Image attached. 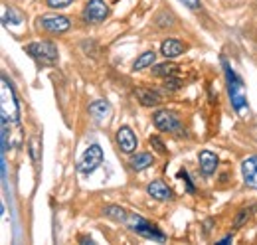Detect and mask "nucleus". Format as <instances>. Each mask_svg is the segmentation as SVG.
<instances>
[{
    "label": "nucleus",
    "mask_w": 257,
    "mask_h": 245,
    "mask_svg": "<svg viewBox=\"0 0 257 245\" xmlns=\"http://www.w3.org/2000/svg\"><path fill=\"white\" fill-rule=\"evenodd\" d=\"M222 63H224L225 69V77H227V89H229V99H231V105L237 113H243V109L247 107V97H245V91H243V81L235 75V71L229 67V63L222 58Z\"/></svg>",
    "instance_id": "nucleus-1"
},
{
    "label": "nucleus",
    "mask_w": 257,
    "mask_h": 245,
    "mask_svg": "<svg viewBox=\"0 0 257 245\" xmlns=\"http://www.w3.org/2000/svg\"><path fill=\"white\" fill-rule=\"evenodd\" d=\"M0 109H2V119H8L10 122L20 121V105L16 99V93L12 89L10 81L6 75H2V95H0Z\"/></svg>",
    "instance_id": "nucleus-2"
},
{
    "label": "nucleus",
    "mask_w": 257,
    "mask_h": 245,
    "mask_svg": "<svg viewBox=\"0 0 257 245\" xmlns=\"http://www.w3.org/2000/svg\"><path fill=\"white\" fill-rule=\"evenodd\" d=\"M123 223H125L127 227H131L133 231H137L139 235L147 237V239H153V241H164V233H162L155 223H151L149 219H145L143 215L127 212L125 219H123Z\"/></svg>",
    "instance_id": "nucleus-3"
},
{
    "label": "nucleus",
    "mask_w": 257,
    "mask_h": 245,
    "mask_svg": "<svg viewBox=\"0 0 257 245\" xmlns=\"http://www.w3.org/2000/svg\"><path fill=\"white\" fill-rule=\"evenodd\" d=\"M28 56L32 58L38 65H54L58 63V48L52 42H32L26 46Z\"/></svg>",
    "instance_id": "nucleus-4"
},
{
    "label": "nucleus",
    "mask_w": 257,
    "mask_h": 245,
    "mask_svg": "<svg viewBox=\"0 0 257 245\" xmlns=\"http://www.w3.org/2000/svg\"><path fill=\"white\" fill-rule=\"evenodd\" d=\"M101 164H103V151H101L99 145H91V147L83 153V156H81V160H79V164H77V170H79L83 176H87V174L95 172Z\"/></svg>",
    "instance_id": "nucleus-5"
},
{
    "label": "nucleus",
    "mask_w": 257,
    "mask_h": 245,
    "mask_svg": "<svg viewBox=\"0 0 257 245\" xmlns=\"http://www.w3.org/2000/svg\"><path fill=\"white\" fill-rule=\"evenodd\" d=\"M153 121H155V127H157L159 131L174 133V135H180V133H182V125L178 121V117H176L172 111H168V109L157 111L155 117H153Z\"/></svg>",
    "instance_id": "nucleus-6"
},
{
    "label": "nucleus",
    "mask_w": 257,
    "mask_h": 245,
    "mask_svg": "<svg viewBox=\"0 0 257 245\" xmlns=\"http://www.w3.org/2000/svg\"><path fill=\"white\" fill-rule=\"evenodd\" d=\"M40 26L44 30H48L50 34H64L71 28V22L69 18L65 16H58V14H48V16H42L40 18Z\"/></svg>",
    "instance_id": "nucleus-7"
},
{
    "label": "nucleus",
    "mask_w": 257,
    "mask_h": 245,
    "mask_svg": "<svg viewBox=\"0 0 257 245\" xmlns=\"http://www.w3.org/2000/svg\"><path fill=\"white\" fill-rule=\"evenodd\" d=\"M109 16V6L103 0H89L83 10V20L85 22H103Z\"/></svg>",
    "instance_id": "nucleus-8"
},
{
    "label": "nucleus",
    "mask_w": 257,
    "mask_h": 245,
    "mask_svg": "<svg viewBox=\"0 0 257 245\" xmlns=\"http://www.w3.org/2000/svg\"><path fill=\"white\" fill-rule=\"evenodd\" d=\"M117 145L121 147V151L123 153H135L137 151V137H135V133L128 129V127H121L119 131H117Z\"/></svg>",
    "instance_id": "nucleus-9"
},
{
    "label": "nucleus",
    "mask_w": 257,
    "mask_h": 245,
    "mask_svg": "<svg viewBox=\"0 0 257 245\" xmlns=\"http://www.w3.org/2000/svg\"><path fill=\"white\" fill-rule=\"evenodd\" d=\"M241 174H243V180L247 186L257 188V154L255 156H247L241 162Z\"/></svg>",
    "instance_id": "nucleus-10"
},
{
    "label": "nucleus",
    "mask_w": 257,
    "mask_h": 245,
    "mask_svg": "<svg viewBox=\"0 0 257 245\" xmlns=\"http://www.w3.org/2000/svg\"><path fill=\"white\" fill-rule=\"evenodd\" d=\"M184 50H186V46L180 42V40H174V38H168V40H164L161 46V52L164 58H178L180 54H184Z\"/></svg>",
    "instance_id": "nucleus-11"
},
{
    "label": "nucleus",
    "mask_w": 257,
    "mask_h": 245,
    "mask_svg": "<svg viewBox=\"0 0 257 245\" xmlns=\"http://www.w3.org/2000/svg\"><path fill=\"white\" fill-rule=\"evenodd\" d=\"M216 166H218V156L210 151H202L200 153V170L204 176H212L216 172Z\"/></svg>",
    "instance_id": "nucleus-12"
},
{
    "label": "nucleus",
    "mask_w": 257,
    "mask_h": 245,
    "mask_svg": "<svg viewBox=\"0 0 257 245\" xmlns=\"http://www.w3.org/2000/svg\"><path fill=\"white\" fill-rule=\"evenodd\" d=\"M147 192L149 196H153L155 200H170L172 198V190L162 182V180H155L147 186Z\"/></svg>",
    "instance_id": "nucleus-13"
},
{
    "label": "nucleus",
    "mask_w": 257,
    "mask_h": 245,
    "mask_svg": "<svg viewBox=\"0 0 257 245\" xmlns=\"http://www.w3.org/2000/svg\"><path fill=\"white\" fill-rule=\"evenodd\" d=\"M137 97H139V101L145 105V107H155V105H159L162 103V97L161 93H157L155 89H147V87H139L137 89Z\"/></svg>",
    "instance_id": "nucleus-14"
},
{
    "label": "nucleus",
    "mask_w": 257,
    "mask_h": 245,
    "mask_svg": "<svg viewBox=\"0 0 257 245\" xmlns=\"http://www.w3.org/2000/svg\"><path fill=\"white\" fill-rule=\"evenodd\" d=\"M89 113L93 115L95 121H103V119L111 113V105H109L107 101H93V103L89 105Z\"/></svg>",
    "instance_id": "nucleus-15"
},
{
    "label": "nucleus",
    "mask_w": 257,
    "mask_h": 245,
    "mask_svg": "<svg viewBox=\"0 0 257 245\" xmlns=\"http://www.w3.org/2000/svg\"><path fill=\"white\" fill-rule=\"evenodd\" d=\"M151 164H153V154H149V153H139L137 156L131 158V168L137 170V172L149 168Z\"/></svg>",
    "instance_id": "nucleus-16"
},
{
    "label": "nucleus",
    "mask_w": 257,
    "mask_h": 245,
    "mask_svg": "<svg viewBox=\"0 0 257 245\" xmlns=\"http://www.w3.org/2000/svg\"><path fill=\"white\" fill-rule=\"evenodd\" d=\"M155 58H157V54H155V52H145V54H141V58L135 61L133 69H135V71H139V69H145V67L153 65V63H155Z\"/></svg>",
    "instance_id": "nucleus-17"
},
{
    "label": "nucleus",
    "mask_w": 257,
    "mask_h": 245,
    "mask_svg": "<svg viewBox=\"0 0 257 245\" xmlns=\"http://www.w3.org/2000/svg\"><path fill=\"white\" fill-rule=\"evenodd\" d=\"M176 65L174 63H159L155 69H153V73L155 75H159V77H172V75H176Z\"/></svg>",
    "instance_id": "nucleus-18"
},
{
    "label": "nucleus",
    "mask_w": 257,
    "mask_h": 245,
    "mask_svg": "<svg viewBox=\"0 0 257 245\" xmlns=\"http://www.w3.org/2000/svg\"><path fill=\"white\" fill-rule=\"evenodd\" d=\"M103 212H105V215H109V217H113L117 221H123L125 215H127V210L125 208H119V206H107Z\"/></svg>",
    "instance_id": "nucleus-19"
},
{
    "label": "nucleus",
    "mask_w": 257,
    "mask_h": 245,
    "mask_svg": "<svg viewBox=\"0 0 257 245\" xmlns=\"http://www.w3.org/2000/svg\"><path fill=\"white\" fill-rule=\"evenodd\" d=\"M2 18H4V22H6V24H10V20H12V24H20V16H18L12 8H10V10H8V8H4Z\"/></svg>",
    "instance_id": "nucleus-20"
},
{
    "label": "nucleus",
    "mask_w": 257,
    "mask_h": 245,
    "mask_svg": "<svg viewBox=\"0 0 257 245\" xmlns=\"http://www.w3.org/2000/svg\"><path fill=\"white\" fill-rule=\"evenodd\" d=\"M164 87H166V89H170V91H176V89H180V81H178V79H174V75H172V77H166Z\"/></svg>",
    "instance_id": "nucleus-21"
},
{
    "label": "nucleus",
    "mask_w": 257,
    "mask_h": 245,
    "mask_svg": "<svg viewBox=\"0 0 257 245\" xmlns=\"http://www.w3.org/2000/svg\"><path fill=\"white\" fill-rule=\"evenodd\" d=\"M149 141H151V145H153V147H155V149H157V151H159L161 154L166 153V147H164V143H162L159 137H151Z\"/></svg>",
    "instance_id": "nucleus-22"
},
{
    "label": "nucleus",
    "mask_w": 257,
    "mask_h": 245,
    "mask_svg": "<svg viewBox=\"0 0 257 245\" xmlns=\"http://www.w3.org/2000/svg\"><path fill=\"white\" fill-rule=\"evenodd\" d=\"M73 0H48V6L50 8H65V6H69Z\"/></svg>",
    "instance_id": "nucleus-23"
},
{
    "label": "nucleus",
    "mask_w": 257,
    "mask_h": 245,
    "mask_svg": "<svg viewBox=\"0 0 257 245\" xmlns=\"http://www.w3.org/2000/svg\"><path fill=\"white\" fill-rule=\"evenodd\" d=\"M249 212H251V210H241V212H239V215L235 217V223H233V225H235V227H239V225H241V223H243V221L249 217Z\"/></svg>",
    "instance_id": "nucleus-24"
},
{
    "label": "nucleus",
    "mask_w": 257,
    "mask_h": 245,
    "mask_svg": "<svg viewBox=\"0 0 257 245\" xmlns=\"http://www.w3.org/2000/svg\"><path fill=\"white\" fill-rule=\"evenodd\" d=\"M184 6H188V8H192V10H196V8H200V0H180Z\"/></svg>",
    "instance_id": "nucleus-25"
},
{
    "label": "nucleus",
    "mask_w": 257,
    "mask_h": 245,
    "mask_svg": "<svg viewBox=\"0 0 257 245\" xmlns=\"http://www.w3.org/2000/svg\"><path fill=\"white\" fill-rule=\"evenodd\" d=\"M180 176H182V178L186 180V186H188V192H190V194H194V186H192V182L188 180V174H186V170H180Z\"/></svg>",
    "instance_id": "nucleus-26"
},
{
    "label": "nucleus",
    "mask_w": 257,
    "mask_h": 245,
    "mask_svg": "<svg viewBox=\"0 0 257 245\" xmlns=\"http://www.w3.org/2000/svg\"><path fill=\"white\" fill-rule=\"evenodd\" d=\"M229 241H231V237H224V239H222V241H220V243H222V245H225V243H229Z\"/></svg>",
    "instance_id": "nucleus-27"
}]
</instances>
